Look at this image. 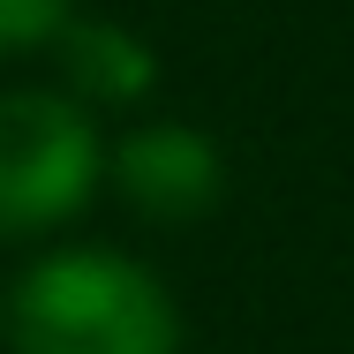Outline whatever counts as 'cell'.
I'll return each mask as SVG.
<instances>
[{"mask_svg":"<svg viewBox=\"0 0 354 354\" xmlns=\"http://www.w3.org/2000/svg\"><path fill=\"white\" fill-rule=\"evenodd\" d=\"M15 354H181L166 286L113 249H61L8 301Z\"/></svg>","mask_w":354,"mask_h":354,"instance_id":"obj_1","label":"cell"},{"mask_svg":"<svg viewBox=\"0 0 354 354\" xmlns=\"http://www.w3.org/2000/svg\"><path fill=\"white\" fill-rule=\"evenodd\" d=\"M98 189V129L61 91L0 98V241L46 234Z\"/></svg>","mask_w":354,"mask_h":354,"instance_id":"obj_2","label":"cell"},{"mask_svg":"<svg viewBox=\"0 0 354 354\" xmlns=\"http://www.w3.org/2000/svg\"><path fill=\"white\" fill-rule=\"evenodd\" d=\"M121 189L151 218H196L218 196V151L196 129H136L121 143Z\"/></svg>","mask_w":354,"mask_h":354,"instance_id":"obj_3","label":"cell"},{"mask_svg":"<svg viewBox=\"0 0 354 354\" xmlns=\"http://www.w3.org/2000/svg\"><path fill=\"white\" fill-rule=\"evenodd\" d=\"M61 61H68V75L91 98H143L151 75H158L151 53H143V38L113 30V23H68L61 30Z\"/></svg>","mask_w":354,"mask_h":354,"instance_id":"obj_4","label":"cell"},{"mask_svg":"<svg viewBox=\"0 0 354 354\" xmlns=\"http://www.w3.org/2000/svg\"><path fill=\"white\" fill-rule=\"evenodd\" d=\"M68 30V0H0V46L23 53V46H53Z\"/></svg>","mask_w":354,"mask_h":354,"instance_id":"obj_5","label":"cell"}]
</instances>
